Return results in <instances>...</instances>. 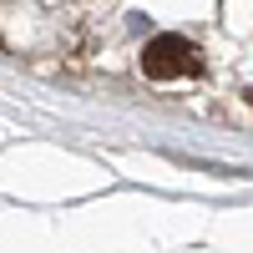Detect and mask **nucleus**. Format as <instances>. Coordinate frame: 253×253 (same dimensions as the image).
Returning a JSON list of instances; mask_svg holds the SVG:
<instances>
[{"mask_svg":"<svg viewBox=\"0 0 253 253\" xmlns=\"http://www.w3.org/2000/svg\"><path fill=\"white\" fill-rule=\"evenodd\" d=\"M142 71H147V76H157V81L198 76V71H203V56H198L193 41H182V36H157L152 46L142 51Z\"/></svg>","mask_w":253,"mask_h":253,"instance_id":"nucleus-1","label":"nucleus"}]
</instances>
